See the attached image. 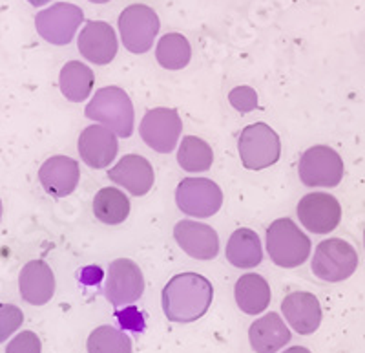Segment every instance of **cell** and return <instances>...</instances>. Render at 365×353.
I'll use <instances>...</instances> for the list:
<instances>
[{
    "label": "cell",
    "instance_id": "83f0119b",
    "mask_svg": "<svg viewBox=\"0 0 365 353\" xmlns=\"http://www.w3.org/2000/svg\"><path fill=\"white\" fill-rule=\"evenodd\" d=\"M24 322V313L19 306L4 304L0 306V342L8 341V337L17 332Z\"/></svg>",
    "mask_w": 365,
    "mask_h": 353
},
{
    "label": "cell",
    "instance_id": "4fadbf2b",
    "mask_svg": "<svg viewBox=\"0 0 365 353\" xmlns=\"http://www.w3.org/2000/svg\"><path fill=\"white\" fill-rule=\"evenodd\" d=\"M79 51L86 61L93 64H110L117 55V35L108 22L90 21L86 22L79 35Z\"/></svg>",
    "mask_w": 365,
    "mask_h": 353
},
{
    "label": "cell",
    "instance_id": "9c48e42d",
    "mask_svg": "<svg viewBox=\"0 0 365 353\" xmlns=\"http://www.w3.org/2000/svg\"><path fill=\"white\" fill-rule=\"evenodd\" d=\"M145 291V277L141 267L130 258H117L110 264L104 284V297L115 308H123L141 299Z\"/></svg>",
    "mask_w": 365,
    "mask_h": 353
},
{
    "label": "cell",
    "instance_id": "ac0fdd59",
    "mask_svg": "<svg viewBox=\"0 0 365 353\" xmlns=\"http://www.w3.org/2000/svg\"><path fill=\"white\" fill-rule=\"evenodd\" d=\"M282 312L291 328L299 335H311L322 324V306L312 293H289L282 302Z\"/></svg>",
    "mask_w": 365,
    "mask_h": 353
},
{
    "label": "cell",
    "instance_id": "7a4b0ae2",
    "mask_svg": "<svg viewBox=\"0 0 365 353\" xmlns=\"http://www.w3.org/2000/svg\"><path fill=\"white\" fill-rule=\"evenodd\" d=\"M84 114L88 119L112 130L117 137H130L133 134V104L123 88L106 86L97 90Z\"/></svg>",
    "mask_w": 365,
    "mask_h": 353
},
{
    "label": "cell",
    "instance_id": "d4e9b609",
    "mask_svg": "<svg viewBox=\"0 0 365 353\" xmlns=\"http://www.w3.org/2000/svg\"><path fill=\"white\" fill-rule=\"evenodd\" d=\"M155 59L166 70H182L192 59L190 42L181 34L163 35L155 48Z\"/></svg>",
    "mask_w": 365,
    "mask_h": 353
},
{
    "label": "cell",
    "instance_id": "9a60e30c",
    "mask_svg": "<svg viewBox=\"0 0 365 353\" xmlns=\"http://www.w3.org/2000/svg\"><path fill=\"white\" fill-rule=\"evenodd\" d=\"M79 163L68 156H51L38 169V182L42 189L55 198L70 196L79 185Z\"/></svg>",
    "mask_w": 365,
    "mask_h": 353
},
{
    "label": "cell",
    "instance_id": "d6986e66",
    "mask_svg": "<svg viewBox=\"0 0 365 353\" xmlns=\"http://www.w3.org/2000/svg\"><path fill=\"white\" fill-rule=\"evenodd\" d=\"M19 289L22 300L31 306H44L55 293V274L42 260H31L19 274Z\"/></svg>",
    "mask_w": 365,
    "mask_h": 353
},
{
    "label": "cell",
    "instance_id": "ba28073f",
    "mask_svg": "<svg viewBox=\"0 0 365 353\" xmlns=\"http://www.w3.org/2000/svg\"><path fill=\"white\" fill-rule=\"evenodd\" d=\"M178 207L192 218L214 217L223 205L220 185L208 178H185L175 191Z\"/></svg>",
    "mask_w": 365,
    "mask_h": 353
},
{
    "label": "cell",
    "instance_id": "d6a6232c",
    "mask_svg": "<svg viewBox=\"0 0 365 353\" xmlns=\"http://www.w3.org/2000/svg\"><path fill=\"white\" fill-rule=\"evenodd\" d=\"M90 2H93V4H106L110 0H90Z\"/></svg>",
    "mask_w": 365,
    "mask_h": 353
},
{
    "label": "cell",
    "instance_id": "277c9868",
    "mask_svg": "<svg viewBox=\"0 0 365 353\" xmlns=\"http://www.w3.org/2000/svg\"><path fill=\"white\" fill-rule=\"evenodd\" d=\"M241 163L249 171H263L282 156L279 136L267 123H254L241 130L237 139Z\"/></svg>",
    "mask_w": 365,
    "mask_h": 353
},
{
    "label": "cell",
    "instance_id": "1f68e13d",
    "mask_svg": "<svg viewBox=\"0 0 365 353\" xmlns=\"http://www.w3.org/2000/svg\"><path fill=\"white\" fill-rule=\"evenodd\" d=\"M29 4L31 6H35V8H38V6H44V4H48V2H51V0H28Z\"/></svg>",
    "mask_w": 365,
    "mask_h": 353
},
{
    "label": "cell",
    "instance_id": "836d02e7",
    "mask_svg": "<svg viewBox=\"0 0 365 353\" xmlns=\"http://www.w3.org/2000/svg\"><path fill=\"white\" fill-rule=\"evenodd\" d=\"M0 220H2V199H0Z\"/></svg>",
    "mask_w": 365,
    "mask_h": 353
},
{
    "label": "cell",
    "instance_id": "2e32d148",
    "mask_svg": "<svg viewBox=\"0 0 365 353\" xmlns=\"http://www.w3.org/2000/svg\"><path fill=\"white\" fill-rule=\"evenodd\" d=\"M117 136L103 125H91L79 136V156L91 169H106L115 159Z\"/></svg>",
    "mask_w": 365,
    "mask_h": 353
},
{
    "label": "cell",
    "instance_id": "603a6c76",
    "mask_svg": "<svg viewBox=\"0 0 365 353\" xmlns=\"http://www.w3.org/2000/svg\"><path fill=\"white\" fill-rule=\"evenodd\" d=\"M93 83H96V75L91 68L79 61H70L64 64L61 70V77H58L63 96L71 103L86 101L93 90Z\"/></svg>",
    "mask_w": 365,
    "mask_h": 353
},
{
    "label": "cell",
    "instance_id": "cb8c5ba5",
    "mask_svg": "<svg viewBox=\"0 0 365 353\" xmlns=\"http://www.w3.org/2000/svg\"><path fill=\"white\" fill-rule=\"evenodd\" d=\"M93 214L106 225L123 224L130 214V199L119 189H101L93 198Z\"/></svg>",
    "mask_w": 365,
    "mask_h": 353
},
{
    "label": "cell",
    "instance_id": "3957f363",
    "mask_svg": "<svg viewBox=\"0 0 365 353\" xmlns=\"http://www.w3.org/2000/svg\"><path fill=\"white\" fill-rule=\"evenodd\" d=\"M311 240L291 218H279L267 229V251L276 266L292 269L302 266L311 254Z\"/></svg>",
    "mask_w": 365,
    "mask_h": 353
},
{
    "label": "cell",
    "instance_id": "f546056e",
    "mask_svg": "<svg viewBox=\"0 0 365 353\" xmlns=\"http://www.w3.org/2000/svg\"><path fill=\"white\" fill-rule=\"evenodd\" d=\"M6 353H42V342L37 333L22 332L9 342Z\"/></svg>",
    "mask_w": 365,
    "mask_h": 353
},
{
    "label": "cell",
    "instance_id": "44dd1931",
    "mask_svg": "<svg viewBox=\"0 0 365 353\" xmlns=\"http://www.w3.org/2000/svg\"><path fill=\"white\" fill-rule=\"evenodd\" d=\"M234 297L240 309L247 315H259L270 304V286L262 274L247 273L236 282Z\"/></svg>",
    "mask_w": 365,
    "mask_h": 353
},
{
    "label": "cell",
    "instance_id": "52a82bcc",
    "mask_svg": "<svg viewBox=\"0 0 365 353\" xmlns=\"http://www.w3.org/2000/svg\"><path fill=\"white\" fill-rule=\"evenodd\" d=\"M159 26L158 13L145 4L128 6L119 17L120 39L132 54H146L154 46Z\"/></svg>",
    "mask_w": 365,
    "mask_h": 353
},
{
    "label": "cell",
    "instance_id": "5bb4252c",
    "mask_svg": "<svg viewBox=\"0 0 365 353\" xmlns=\"http://www.w3.org/2000/svg\"><path fill=\"white\" fill-rule=\"evenodd\" d=\"M174 238L188 257L195 260H212L220 253V237L210 225L194 220L175 224Z\"/></svg>",
    "mask_w": 365,
    "mask_h": 353
},
{
    "label": "cell",
    "instance_id": "7c38bea8",
    "mask_svg": "<svg viewBox=\"0 0 365 353\" xmlns=\"http://www.w3.org/2000/svg\"><path fill=\"white\" fill-rule=\"evenodd\" d=\"M298 218L309 233L327 234L340 225L341 205L327 192H311L299 199Z\"/></svg>",
    "mask_w": 365,
    "mask_h": 353
},
{
    "label": "cell",
    "instance_id": "484cf974",
    "mask_svg": "<svg viewBox=\"0 0 365 353\" xmlns=\"http://www.w3.org/2000/svg\"><path fill=\"white\" fill-rule=\"evenodd\" d=\"M178 163L187 172H207L214 163L212 146L201 137H182L178 150Z\"/></svg>",
    "mask_w": 365,
    "mask_h": 353
},
{
    "label": "cell",
    "instance_id": "7402d4cb",
    "mask_svg": "<svg viewBox=\"0 0 365 353\" xmlns=\"http://www.w3.org/2000/svg\"><path fill=\"white\" fill-rule=\"evenodd\" d=\"M227 260L234 267L240 269H252L259 266L263 260L262 240L254 233L252 229L241 227L236 233H232L230 240L227 244Z\"/></svg>",
    "mask_w": 365,
    "mask_h": 353
},
{
    "label": "cell",
    "instance_id": "8fae6325",
    "mask_svg": "<svg viewBox=\"0 0 365 353\" xmlns=\"http://www.w3.org/2000/svg\"><path fill=\"white\" fill-rule=\"evenodd\" d=\"M143 141L159 154H170L178 146L182 132V121L174 109L148 110L141 121Z\"/></svg>",
    "mask_w": 365,
    "mask_h": 353
},
{
    "label": "cell",
    "instance_id": "ffe728a7",
    "mask_svg": "<svg viewBox=\"0 0 365 353\" xmlns=\"http://www.w3.org/2000/svg\"><path fill=\"white\" fill-rule=\"evenodd\" d=\"M249 341L256 353H276L291 341V329L278 313H267L250 326Z\"/></svg>",
    "mask_w": 365,
    "mask_h": 353
},
{
    "label": "cell",
    "instance_id": "6da1fadb",
    "mask_svg": "<svg viewBox=\"0 0 365 353\" xmlns=\"http://www.w3.org/2000/svg\"><path fill=\"white\" fill-rule=\"evenodd\" d=\"M212 284L197 273H179L163 289V312L172 322H195L210 308Z\"/></svg>",
    "mask_w": 365,
    "mask_h": 353
},
{
    "label": "cell",
    "instance_id": "4dcf8cb0",
    "mask_svg": "<svg viewBox=\"0 0 365 353\" xmlns=\"http://www.w3.org/2000/svg\"><path fill=\"white\" fill-rule=\"evenodd\" d=\"M283 353H311V349L303 348V346H292V348L285 349Z\"/></svg>",
    "mask_w": 365,
    "mask_h": 353
},
{
    "label": "cell",
    "instance_id": "8992f818",
    "mask_svg": "<svg viewBox=\"0 0 365 353\" xmlns=\"http://www.w3.org/2000/svg\"><path fill=\"white\" fill-rule=\"evenodd\" d=\"M344 172V159L327 145H316L305 150L298 165L299 179L305 187H336Z\"/></svg>",
    "mask_w": 365,
    "mask_h": 353
},
{
    "label": "cell",
    "instance_id": "30bf717a",
    "mask_svg": "<svg viewBox=\"0 0 365 353\" xmlns=\"http://www.w3.org/2000/svg\"><path fill=\"white\" fill-rule=\"evenodd\" d=\"M83 21L84 13L79 6L58 2V4L37 13L35 28H37L38 35L50 44L64 46L71 42Z\"/></svg>",
    "mask_w": 365,
    "mask_h": 353
},
{
    "label": "cell",
    "instance_id": "4316f807",
    "mask_svg": "<svg viewBox=\"0 0 365 353\" xmlns=\"http://www.w3.org/2000/svg\"><path fill=\"white\" fill-rule=\"evenodd\" d=\"M88 353H132V341L113 326H99L88 337Z\"/></svg>",
    "mask_w": 365,
    "mask_h": 353
},
{
    "label": "cell",
    "instance_id": "f1b7e54d",
    "mask_svg": "<svg viewBox=\"0 0 365 353\" xmlns=\"http://www.w3.org/2000/svg\"><path fill=\"white\" fill-rule=\"evenodd\" d=\"M228 101L234 109L241 114H249L256 110L257 106V94L250 86H236L228 94Z\"/></svg>",
    "mask_w": 365,
    "mask_h": 353
},
{
    "label": "cell",
    "instance_id": "5b68a950",
    "mask_svg": "<svg viewBox=\"0 0 365 353\" xmlns=\"http://www.w3.org/2000/svg\"><path fill=\"white\" fill-rule=\"evenodd\" d=\"M312 273L325 282H344L358 267V253L341 238H329L316 247Z\"/></svg>",
    "mask_w": 365,
    "mask_h": 353
},
{
    "label": "cell",
    "instance_id": "e0dca14e",
    "mask_svg": "<svg viewBox=\"0 0 365 353\" xmlns=\"http://www.w3.org/2000/svg\"><path fill=\"white\" fill-rule=\"evenodd\" d=\"M108 178L133 196L148 194L154 187V169L146 158L139 154H126L108 172Z\"/></svg>",
    "mask_w": 365,
    "mask_h": 353
},
{
    "label": "cell",
    "instance_id": "e575fe53",
    "mask_svg": "<svg viewBox=\"0 0 365 353\" xmlns=\"http://www.w3.org/2000/svg\"><path fill=\"white\" fill-rule=\"evenodd\" d=\"M364 244H365V233H364Z\"/></svg>",
    "mask_w": 365,
    "mask_h": 353
}]
</instances>
